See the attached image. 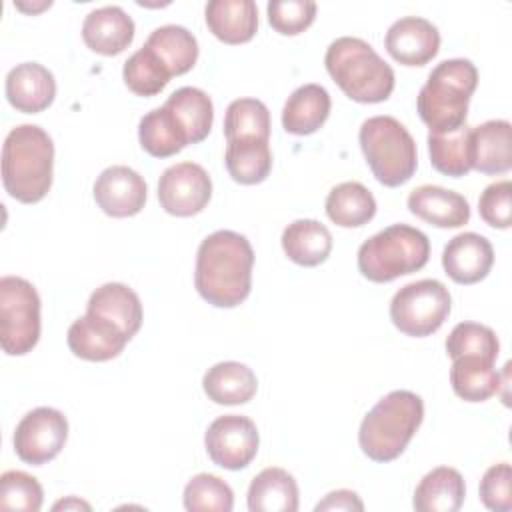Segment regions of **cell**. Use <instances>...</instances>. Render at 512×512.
I'll return each instance as SVG.
<instances>
[{
  "label": "cell",
  "instance_id": "1",
  "mask_svg": "<svg viewBox=\"0 0 512 512\" xmlns=\"http://www.w3.org/2000/svg\"><path fill=\"white\" fill-rule=\"evenodd\" d=\"M254 250L246 236L234 230H216L196 252L194 286L216 308H234L252 288Z\"/></svg>",
  "mask_w": 512,
  "mask_h": 512
},
{
  "label": "cell",
  "instance_id": "2",
  "mask_svg": "<svg viewBox=\"0 0 512 512\" xmlns=\"http://www.w3.org/2000/svg\"><path fill=\"white\" fill-rule=\"evenodd\" d=\"M54 144L36 124L12 128L2 144V184L18 202H40L52 186Z\"/></svg>",
  "mask_w": 512,
  "mask_h": 512
},
{
  "label": "cell",
  "instance_id": "3",
  "mask_svg": "<svg viewBox=\"0 0 512 512\" xmlns=\"http://www.w3.org/2000/svg\"><path fill=\"white\" fill-rule=\"evenodd\" d=\"M324 64L332 80L354 102H384L394 90L392 66L362 38L340 36L330 42Z\"/></svg>",
  "mask_w": 512,
  "mask_h": 512
},
{
  "label": "cell",
  "instance_id": "4",
  "mask_svg": "<svg viewBox=\"0 0 512 512\" xmlns=\"http://www.w3.org/2000/svg\"><path fill=\"white\" fill-rule=\"evenodd\" d=\"M478 84V70L468 58L436 64L420 88L416 108L432 134H446L466 124L468 102Z\"/></svg>",
  "mask_w": 512,
  "mask_h": 512
},
{
  "label": "cell",
  "instance_id": "5",
  "mask_svg": "<svg viewBox=\"0 0 512 512\" xmlns=\"http://www.w3.org/2000/svg\"><path fill=\"white\" fill-rule=\"evenodd\" d=\"M424 420V402L416 392L392 390L362 418L358 444L374 462L396 460Z\"/></svg>",
  "mask_w": 512,
  "mask_h": 512
},
{
  "label": "cell",
  "instance_id": "6",
  "mask_svg": "<svg viewBox=\"0 0 512 512\" xmlns=\"http://www.w3.org/2000/svg\"><path fill=\"white\" fill-rule=\"evenodd\" d=\"M430 258L428 236L408 224H392L358 248V270L370 282H392L418 272Z\"/></svg>",
  "mask_w": 512,
  "mask_h": 512
},
{
  "label": "cell",
  "instance_id": "7",
  "mask_svg": "<svg viewBox=\"0 0 512 512\" xmlns=\"http://www.w3.org/2000/svg\"><path fill=\"white\" fill-rule=\"evenodd\" d=\"M358 140L362 154L380 184L396 188L414 176L418 166L416 142L406 126L394 116H372L364 120Z\"/></svg>",
  "mask_w": 512,
  "mask_h": 512
},
{
  "label": "cell",
  "instance_id": "8",
  "mask_svg": "<svg viewBox=\"0 0 512 512\" xmlns=\"http://www.w3.org/2000/svg\"><path fill=\"white\" fill-rule=\"evenodd\" d=\"M40 338V296L20 276L0 278V344L8 356L28 354Z\"/></svg>",
  "mask_w": 512,
  "mask_h": 512
},
{
  "label": "cell",
  "instance_id": "9",
  "mask_svg": "<svg viewBox=\"0 0 512 512\" xmlns=\"http://www.w3.org/2000/svg\"><path fill=\"white\" fill-rule=\"evenodd\" d=\"M448 288L434 278H422L402 286L390 302V320L406 336L434 334L450 314Z\"/></svg>",
  "mask_w": 512,
  "mask_h": 512
},
{
  "label": "cell",
  "instance_id": "10",
  "mask_svg": "<svg viewBox=\"0 0 512 512\" xmlns=\"http://www.w3.org/2000/svg\"><path fill=\"white\" fill-rule=\"evenodd\" d=\"M68 438L66 416L50 406H38L22 416L14 430L16 456L32 466H42L54 460Z\"/></svg>",
  "mask_w": 512,
  "mask_h": 512
},
{
  "label": "cell",
  "instance_id": "11",
  "mask_svg": "<svg viewBox=\"0 0 512 512\" xmlns=\"http://www.w3.org/2000/svg\"><path fill=\"white\" fill-rule=\"evenodd\" d=\"M260 436L256 424L248 416H218L204 434V446L210 460L226 470L246 468L258 452Z\"/></svg>",
  "mask_w": 512,
  "mask_h": 512
},
{
  "label": "cell",
  "instance_id": "12",
  "mask_svg": "<svg viewBox=\"0 0 512 512\" xmlns=\"http://www.w3.org/2000/svg\"><path fill=\"white\" fill-rule=\"evenodd\" d=\"M212 196V180L196 162H178L166 168L158 180L160 206L180 218L194 216L206 208Z\"/></svg>",
  "mask_w": 512,
  "mask_h": 512
},
{
  "label": "cell",
  "instance_id": "13",
  "mask_svg": "<svg viewBox=\"0 0 512 512\" xmlns=\"http://www.w3.org/2000/svg\"><path fill=\"white\" fill-rule=\"evenodd\" d=\"M92 192L104 214L112 218H128L144 208L148 190L144 178L136 170L116 164L100 172Z\"/></svg>",
  "mask_w": 512,
  "mask_h": 512
},
{
  "label": "cell",
  "instance_id": "14",
  "mask_svg": "<svg viewBox=\"0 0 512 512\" xmlns=\"http://www.w3.org/2000/svg\"><path fill=\"white\" fill-rule=\"evenodd\" d=\"M384 46L396 62L404 66H424L440 50V32L426 18L404 16L388 28Z\"/></svg>",
  "mask_w": 512,
  "mask_h": 512
},
{
  "label": "cell",
  "instance_id": "15",
  "mask_svg": "<svg viewBox=\"0 0 512 512\" xmlns=\"http://www.w3.org/2000/svg\"><path fill=\"white\" fill-rule=\"evenodd\" d=\"M66 340L74 356L90 362H106L116 358L130 338L112 322L86 312L70 324Z\"/></svg>",
  "mask_w": 512,
  "mask_h": 512
},
{
  "label": "cell",
  "instance_id": "16",
  "mask_svg": "<svg viewBox=\"0 0 512 512\" xmlns=\"http://www.w3.org/2000/svg\"><path fill=\"white\" fill-rule=\"evenodd\" d=\"M494 264L490 240L476 232L456 234L442 252L444 272L458 284H476L484 280Z\"/></svg>",
  "mask_w": 512,
  "mask_h": 512
},
{
  "label": "cell",
  "instance_id": "17",
  "mask_svg": "<svg viewBox=\"0 0 512 512\" xmlns=\"http://www.w3.org/2000/svg\"><path fill=\"white\" fill-rule=\"evenodd\" d=\"M54 96V74L38 62L16 64L6 74V98L18 112L38 114L54 102Z\"/></svg>",
  "mask_w": 512,
  "mask_h": 512
},
{
  "label": "cell",
  "instance_id": "18",
  "mask_svg": "<svg viewBox=\"0 0 512 512\" xmlns=\"http://www.w3.org/2000/svg\"><path fill=\"white\" fill-rule=\"evenodd\" d=\"M408 210L436 228H460L470 220L468 200L448 188L424 184L408 194Z\"/></svg>",
  "mask_w": 512,
  "mask_h": 512
},
{
  "label": "cell",
  "instance_id": "19",
  "mask_svg": "<svg viewBox=\"0 0 512 512\" xmlns=\"http://www.w3.org/2000/svg\"><path fill=\"white\" fill-rule=\"evenodd\" d=\"M84 44L102 54L116 56L134 40V20L120 6H100L82 22Z\"/></svg>",
  "mask_w": 512,
  "mask_h": 512
},
{
  "label": "cell",
  "instance_id": "20",
  "mask_svg": "<svg viewBox=\"0 0 512 512\" xmlns=\"http://www.w3.org/2000/svg\"><path fill=\"white\" fill-rule=\"evenodd\" d=\"M472 168L482 174H504L512 168V126L508 120H488L470 130Z\"/></svg>",
  "mask_w": 512,
  "mask_h": 512
},
{
  "label": "cell",
  "instance_id": "21",
  "mask_svg": "<svg viewBox=\"0 0 512 512\" xmlns=\"http://www.w3.org/2000/svg\"><path fill=\"white\" fill-rule=\"evenodd\" d=\"M86 312L112 322L128 338H132L142 326V302L132 288L120 282H106L98 286L88 298Z\"/></svg>",
  "mask_w": 512,
  "mask_h": 512
},
{
  "label": "cell",
  "instance_id": "22",
  "mask_svg": "<svg viewBox=\"0 0 512 512\" xmlns=\"http://www.w3.org/2000/svg\"><path fill=\"white\" fill-rule=\"evenodd\" d=\"M208 30L224 44H244L258 30L254 0H210L204 8Z\"/></svg>",
  "mask_w": 512,
  "mask_h": 512
},
{
  "label": "cell",
  "instance_id": "23",
  "mask_svg": "<svg viewBox=\"0 0 512 512\" xmlns=\"http://www.w3.org/2000/svg\"><path fill=\"white\" fill-rule=\"evenodd\" d=\"M330 106V94L324 86L314 82L304 84L288 96L282 108V126L288 134H314L326 122Z\"/></svg>",
  "mask_w": 512,
  "mask_h": 512
},
{
  "label": "cell",
  "instance_id": "24",
  "mask_svg": "<svg viewBox=\"0 0 512 512\" xmlns=\"http://www.w3.org/2000/svg\"><path fill=\"white\" fill-rule=\"evenodd\" d=\"M202 388L212 402L234 406V404H246L248 400L254 398L258 390V380L252 368H248L246 364L228 360V362H218L206 370L202 378Z\"/></svg>",
  "mask_w": 512,
  "mask_h": 512
},
{
  "label": "cell",
  "instance_id": "25",
  "mask_svg": "<svg viewBox=\"0 0 512 512\" xmlns=\"http://www.w3.org/2000/svg\"><path fill=\"white\" fill-rule=\"evenodd\" d=\"M250 512H296L298 484L284 468H264L248 486Z\"/></svg>",
  "mask_w": 512,
  "mask_h": 512
},
{
  "label": "cell",
  "instance_id": "26",
  "mask_svg": "<svg viewBox=\"0 0 512 512\" xmlns=\"http://www.w3.org/2000/svg\"><path fill=\"white\" fill-rule=\"evenodd\" d=\"M466 496L464 478L456 468L430 470L414 490L412 506L418 512H456Z\"/></svg>",
  "mask_w": 512,
  "mask_h": 512
},
{
  "label": "cell",
  "instance_id": "27",
  "mask_svg": "<svg viewBox=\"0 0 512 512\" xmlns=\"http://www.w3.org/2000/svg\"><path fill=\"white\" fill-rule=\"evenodd\" d=\"M282 250L300 266H318L332 252V234L318 220H294L282 232Z\"/></svg>",
  "mask_w": 512,
  "mask_h": 512
},
{
  "label": "cell",
  "instance_id": "28",
  "mask_svg": "<svg viewBox=\"0 0 512 512\" xmlns=\"http://www.w3.org/2000/svg\"><path fill=\"white\" fill-rule=\"evenodd\" d=\"M164 106L172 112V116L184 130L188 144H198L210 134L214 122V106L204 90L194 86H182L168 96Z\"/></svg>",
  "mask_w": 512,
  "mask_h": 512
},
{
  "label": "cell",
  "instance_id": "29",
  "mask_svg": "<svg viewBox=\"0 0 512 512\" xmlns=\"http://www.w3.org/2000/svg\"><path fill=\"white\" fill-rule=\"evenodd\" d=\"M450 384L456 396L466 402H484L502 386V376L494 362L480 356L454 358L450 368Z\"/></svg>",
  "mask_w": 512,
  "mask_h": 512
},
{
  "label": "cell",
  "instance_id": "30",
  "mask_svg": "<svg viewBox=\"0 0 512 512\" xmlns=\"http://www.w3.org/2000/svg\"><path fill=\"white\" fill-rule=\"evenodd\" d=\"M146 46L164 62L172 76L186 74L198 60V42L194 34L178 24L154 28Z\"/></svg>",
  "mask_w": 512,
  "mask_h": 512
},
{
  "label": "cell",
  "instance_id": "31",
  "mask_svg": "<svg viewBox=\"0 0 512 512\" xmlns=\"http://www.w3.org/2000/svg\"><path fill=\"white\" fill-rule=\"evenodd\" d=\"M326 214L342 228H358L374 218L376 200L364 184L342 182L328 192Z\"/></svg>",
  "mask_w": 512,
  "mask_h": 512
},
{
  "label": "cell",
  "instance_id": "32",
  "mask_svg": "<svg viewBox=\"0 0 512 512\" xmlns=\"http://www.w3.org/2000/svg\"><path fill=\"white\" fill-rule=\"evenodd\" d=\"M226 170L238 184H260L272 170V152L268 140L246 138L232 140L224 154Z\"/></svg>",
  "mask_w": 512,
  "mask_h": 512
},
{
  "label": "cell",
  "instance_id": "33",
  "mask_svg": "<svg viewBox=\"0 0 512 512\" xmlns=\"http://www.w3.org/2000/svg\"><path fill=\"white\" fill-rule=\"evenodd\" d=\"M140 146L154 158H168L188 146V138L166 106L154 108L138 124Z\"/></svg>",
  "mask_w": 512,
  "mask_h": 512
},
{
  "label": "cell",
  "instance_id": "34",
  "mask_svg": "<svg viewBox=\"0 0 512 512\" xmlns=\"http://www.w3.org/2000/svg\"><path fill=\"white\" fill-rule=\"evenodd\" d=\"M470 126H460L458 130L446 134H428L430 164L440 174L460 178L472 170V144Z\"/></svg>",
  "mask_w": 512,
  "mask_h": 512
},
{
  "label": "cell",
  "instance_id": "35",
  "mask_svg": "<svg viewBox=\"0 0 512 512\" xmlns=\"http://www.w3.org/2000/svg\"><path fill=\"white\" fill-rule=\"evenodd\" d=\"M224 136L228 142L246 138H270V112L262 100L238 98L232 100L224 116Z\"/></svg>",
  "mask_w": 512,
  "mask_h": 512
},
{
  "label": "cell",
  "instance_id": "36",
  "mask_svg": "<svg viewBox=\"0 0 512 512\" xmlns=\"http://www.w3.org/2000/svg\"><path fill=\"white\" fill-rule=\"evenodd\" d=\"M122 78L134 94L154 96L166 88L172 74L164 62L144 44L124 62Z\"/></svg>",
  "mask_w": 512,
  "mask_h": 512
},
{
  "label": "cell",
  "instance_id": "37",
  "mask_svg": "<svg viewBox=\"0 0 512 512\" xmlns=\"http://www.w3.org/2000/svg\"><path fill=\"white\" fill-rule=\"evenodd\" d=\"M446 352L452 360L460 356H480L494 362L500 352V342L492 328L476 322H460L446 338Z\"/></svg>",
  "mask_w": 512,
  "mask_h": 512
},
{
  "label": "cell",
  "instance_id": "38",
  "mask_svg": "<svg viewBox=\"0 0 512 512\" xmlns=\"http://www.w3.org/2000/svg\"><path fill=\"white\" fill-rule=\"evenodd\" d=\"M184 508L188 512H230L234 508V492L214 474H196L184 488Z\"/></svg>",
  "mask_w": 512,
  "mask_h": 512
},
{
  "label": "cell",
  "instance_id": "39",
  "mask_svg": "<svg viewBox=\"0 0 512 512\" xmlns=\"http://www.w3.org/2000/svg\"><path fill=\"white\" fill-rule=\"evenodd\" d=\"M44 492L40 482L22 472L8 470L0 476V508L2 510H20V512H38L42 508Z\"/></svg>",
  "mask_w": 512,
  "mask_h": 512
},
{
  "label": "cell",
  "instance_id": "40",
  "mask_svg": "<svg viewBox=\"0 0 512 512\" xmlns=\"http://www.w3.org/2000/svg\"><path fill=\"white\" fill-rule=\"evenodd\" d=\"M270 26L284 34L294 36L304 32L316 18V2L312 0H272L266 6Z\"/></svg>",
  "mask_w": 512,
  "mask_h": 512
},
{
  "label": "cell",
  "instance_id": "41",
  "mask_svg": "<svg viewBox=\"0 0 512 512\" xmlns=\"http://www.w3.org/2000/svg\"><path fill=\"white\" fill-rule=\"evenodd\" d=\"M478 210L482 220L492 226L506 230L512 222V182L500 180L488 184L478 200Z\"/></svg>",
  "mask_w": 512,
  "mask_h": 512
},
{
  "label": "cell",
  "instance_id": "42",
  "mask_svg": "<svg viewBox=\"0 0 512 512\" xmlns=\"http://www.w3.org/2000/svg\"><path fill=\"white\" fill-rule=\"evenodd\" d=\"M480 500L488 510H512V468L508 462L490 466L480 480Z\"/></svg>",
  "mask_w": 512,
  "mask_h": 512
},
{
  "label": "cell",
  "instance_id": "43",
  "mask_svg": "<svg viewBox=\"0 0 512 512\" xmlns=\"http://www.w3.org/2000/svg\"><path fill=\"white\" fill-rule=\"evenodd\" d=\"M316 512H324V510H344V512H352V510H358L362 512L364 510V504L360 500V496L352 490H334L330 494L324 496V500H320L314 508Z\"/></svg>",
  "mask_w": 512,
  "mask_h": 512
},
{
  "label": "cell",
  "instance_id": "44",
  "mask_svg": "<svg viewBox=\"0 0 512 512\" xmlns=\"http://www.w3.org/2000/svg\"><path fill=\"white\" fill-rule=\"evenodd\" d=\"M90 510V504H86V502H82V500H78L76 496H68L66 500H60V502H56L54 506H52V510Z\"/></svg>",
  "mask_w": 512,
  "mask_h": 512
}]
</instances>
